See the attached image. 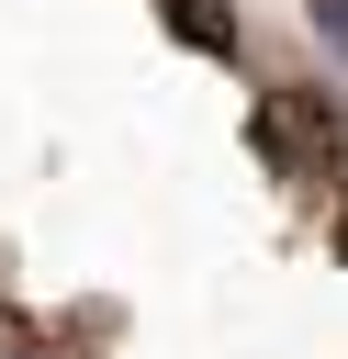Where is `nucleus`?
<instances>
[{
	"label": "nucleus",
	"instance_id": "nucleus-1",
	"mask_svg": "<svg viewBox=\"0 0 348 359\" xmlns=\"http://www.w3.org/2000/svg\"><path fill=\"white\" fill-rule=\"evenodd\" d=\"M168 22H180V45H236V22H225V0H168Z\"/></svg>",
	"mask_w": 348,
	"mask_h": 359
},
{
	"label": "nucleus",
	"instance_id": "nucleus-2",
	"mask_svg": "<svg viewBox=\"0 0 348 359\" xmlns=\"http://www.w3.org/2000/svg\"><path fill=\"white\" fill-rule=\"evenodd\" d=\"M314 22H326V34H337V45H348V0H314Z\"/></svg>",
	"mask_w": 348,
	"mask_h": 359
}]
</instances>
